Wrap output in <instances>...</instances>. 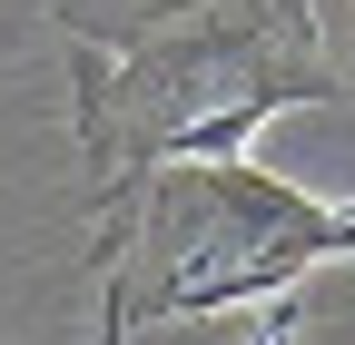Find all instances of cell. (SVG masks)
Wrapping results in <instances>:
<instances>
[{
    "label": "cell",
    "instance_id": "6da1fadb",
    "mask_svg": "<svg viewBox=\"0 0 355 345\" xmlns=\"http://www.w3.org/2000/svg\"><path fill=\"white\" fill-rule=\"evenodd\" d=\"M178 188H188V227H178V256H168V306L178 316L257 306V296H286V276H306L316 256H355L345 207L266 178L237 148L198 158Z\"/></svg>",
    "mask_w": 355,
    "mask_h": 345
}]
</instances>
